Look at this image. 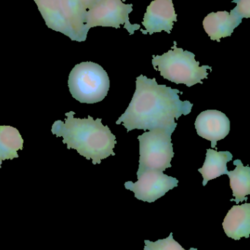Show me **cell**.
I'll return each instance as SVG.
<instances>
[{
	"label": "cell",
	"mask_w": 250,
	"mask_h": 250,
	"mask_svg": "<svg viewBox=\"0 0 250 250\" xmlns=\"http://www.w3.org/2000/svg\"><path fill=\"white\" fill-rule=\"evenodd\" d=\"M45 25L74 41L73 32L65 18L59 0H34Z\"/></svg>",
	"instance_id": "7c38bea8"
},
{
	"label": "cell",
	"mask_w": 250,
	"mask_h": 250,
	"mask_svg": "<svg viewBox=\"0 0 250 250\" xmlns=\"http://www.w3.org/2000/svg\"><path fill=\"white\" fill-rule=\"evenodd\" d=\"M74 114L73 111L66 113V122L57 120L51 128L52 134L63 137L68 149H76L87 160H92L93 165L115 155L113 151L117 144L115 135L108 126L103 125L101 119L94 120L91 116L88 119L74 118Z\"/></svg>",
	"instance_id": "7a4b0ae2"
},
{
	"label": "cell",
	"mask_w": 250,
	"mask_h": 250,
	"mask_svg": "<svg viewBox=\"0 0 250 250\" xmlns=\"http://www.w3.org/2000/svg\"><path fill=\"white\" fill-rule=\"evenodd\" d=\"M23 140L16 128L0 125V168L4 160L18 158L17 151L23 149Z\"/></svg>",
	"instance_id": "9a60e30c"
},
{
	"label": "cell",
	"mask_w": 250,
	"mask_h": 250,
	"mask_svg": "<svg viewBox=\"0 0 250 250\" xmlns=\"http://www.w3.org/2000/svg\"><path fill=\"white\" fill-rule=\"evenodd\" d=\"M177 21L173 0H154L147 7L142 25L146 30L142 33L153 35L162 31L171 33L174 22Z\"/></svg>",
	"instance_id": "ba28073f"
},
{
	"label": "cell",
	"mask_w": 250,
	"mask_h": 250,
	"mask_svg": "<svg viewBox=\"0 0 250 250\" xmlns=\"http://www.w3.org/2000/svg\"><path fill=\"white\" fill-rule=\"evenodd\" d=\"M126 0H100L92 8L87 11L85 28L89 31L95 26L114 27L119 29L124 25L130 35L140 29L138 24H131L129 14L133 10V4L123 3Z\"/></svg>",
	"instance_id": "8992f818"
},
{
	"label": "cell",
	"mask_w": 250,
	"mask_h": 250,
	"mask_svg": "<svg viewBox=\"0 0 250 250\" xmlns=\"http://www.w3.org/2000/svg\"><path fill=\"white\" fill-rule=\"evenodd\" d=\"M197 132L203 138L211 142V148H216L217 141L224 139L230 132L228 117L217 110L203 111L195 123Z\"/></svg>",
	"instance_id": "9c48e42d"
},
{
	"label": "cell",
	"mask_w": 250,
	"mask_h": 250,
	"mask_svg": "<svg viewBox=\"0 0 250 250\" xmlns=\"http://www.w3.org/2000/svg\"><path fill=\"white\" fill-rule=\"evenodd\" d=\"M68 83L72 97L81 104L101 102L107 97L110 87L106 70L92 62L75 65L69 74Z\"/></svg>",
	"instance_id": "277c9868"
},
{
	"label": "cell",
	"mask_w": 250,
	"mask_h": 250,
	"mask_svg": "<svg viewBox=\"0 0 250 250\" xmlns=\"http://www.w3.org/2000/svg\"><path fill=\"white\" fill-rule=\"evenodd\" d=\"M242 20L227 11L211 13L203 21L204 29L212 41L220 42L221 38L231 36Z\"/></svg>",
	"instance_id": "8fae6325"
},
{
	"label": "cell",
	"mask_w": 250,
	"mask_h": 250,
	"mask_svg": "<svg viewBox=\"0 0 250 250\" xmlns=\"http://www.w3.org/2000/svg\"><path fill=\"white\" fill-rule=\"evenodd\" d=\"M83 4V5L85 6V8L87 10H90V9L92 8L97 2L100 1V0H79Z\"/></svg>",
	"instance_id": "ac0fdd59"
},
{
	"label": "cell",
	"mask_w": 250,
	"mask_h": 250,
	"mask_svg": "<svg viewBox=\"0 0 250 250\" xmlns=\"http://www.w3.org/2000/svg\"><path fill=\"white\" fill-rule=\"evenodd\" d=\"M144 250H186L182 248V245L176 242L173 238V233H170L168 237L164 239H159L153 242L149 240H145ZM191 250H198L196 248H190Z\"/></svg>",
	"instance_id": "2e32d148"
},
{
	"label": "cell",
	"mask_w": 250,
	"mask_h": 250,
	"mask_svg": "<svg viewBox=\"0 0 250 250\" xmlns=\"http://www.w3.org/2000/svg\"><path fill=\"white\" fill-rule=\"evenodd\" d=\"M233 2L236 3V6L230 11L231 14L240 20L250 17V0H233Z\"/></svg>",
	"instance_id": "e0dca14e"
},
{
	"label": "cell",
	"mask_w": 250,
	"mask_h": 250,
	"mask_svg": "<svg viewBox=\"0 0 250 250\" xmlns=\"http://www.w3.org/2000/svg\"><path fill=\"white\" fill-rule=\"evenodd\" d=\"M195 57V54L178 48L174 42L168 52L161 56H153L152 64L154 68L158 67L157 70L164 79L190 87L197 83L203 84L202 80L208 79L207 70L212 69L208 65L200 67V62Z\"/></svg>",
	"instance_id": "3957f363"
},
{
	"label": "cell",
	"mask_w": 250,
	"mask_h": 250,
	"mask_svg": "<svg viewBox=\"0 0 250 250\" xmlns=\"http://www.w3.org/2000/svg\"><path fill=\"white\" fill-rule=\"evenodd\" d=\"M177 89L157 83L155 78L148 79L140 75L136 78V91L127 109L119 117L116 125L123 123L127 132L138 129L152 130L157 128L174 132L175 120L192 111L193 104L182 101Z\"/></svg>",
	"instance_id": "6da1fadb"
},
{
	"label": "cell",
	"mask_w": 250,
	"mask_h": 250,
	"mask_svg": "<svg viewBox=\"0 0 250 250\" xmlns=\"http://www.w3.org/2000/svg\"><path fill=\"white\" fill-rule=\"evenodd\" d=\"M223 227L227 237L234 240L250 238V204L233 206L225 217Z\"/></svg>",
	"instance_id": "30bf717a"
},
{
	"label": "cell",
	"mask_w": 250,
	"mask_h": 250,
	"mask_svg": "<svg viewBox=\"0 0 250 250\" xmlns=\"http://www.w3.org/2000/svg\"><path fill=\"white\" fill-rule=\"evenodd\" d=\"M137 175L135 183H125L126 189L132 191L135 198L145 202L154 203L164 196L168 191L178 187L179 180L157 170H145Z\"/></svg>",
	"instance_id": "52a82bcc"
},
{
	"label": "cell",
	"mask_w": 250,
	"mask_h": 250,
	"mask_svg": "<svg viewBox=\"0 0 250 250\" xmlns=\"http://www.w3.org/2000/svg\"><path fill=\"white\" fill-rule=\"evenodd\" d=\"M233 164L236 166L235 170L227 173L235 197V199H230V201H235L236 204H239L244 201H248L247 196L250 194V167L244 166L240 160H235Z\"/></svg>",
	"instance_id": "5bb4252c"
},
{
	"label": "cell",
	"mask_w": 250,
	"mask_h": 250,
	"mask_svg": "<svg viewBox=\"0 0 250 250\" xmlns=\"http://www.w3.org/2000/svg\"><path fill=\"white\" fill-rule=\"evenodd\" d=\"M233 160V154L230 151H217V150L207 149L205 163L198 171L204 178V187L209 181L217 179L228 173L227 163Z\"/></svg>",
	"instance_id": "4fadbf2b"
},
{
	"label": "cell",
	"mask_w": 250,
	"mask_h": 250,
	"mask_svg": "<svg viewBox=\"0 0 250 250\" xmlns=\"http://www.w3.org/2000/svg\"><path fill=\"white\" fill-rule=\"evenodd\" d=\"M173 131L162 128L145 132L139 135V168L137 173L145 170H157L164 172L171 167V160L174 157L171 135Z\"/></svg>",
	"instance_id": "5b68a950"
}]
</instances>
